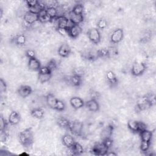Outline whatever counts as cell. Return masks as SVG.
Segmentation results:
<instances>
[{
  "mask_svg": "<svg viewBox=\"0 0 156 156\" xmlns=\"http://www.w3.org/2000/svg\"><path fill=\"white\" fill-rule=\"evenodd\" d=\"M18 137L20 142L23 146H30L34 141V135L32 129L28 128L23 130L19 133Z\"/></svg>",
  "mask_w": 156,
  "mask_h": 156,
  "instance_id": "1",
  "label": "cell"
},
{
  "mask_svg": "<svg viewBox=\"0 0 156 156\" xmlns=\"http://www.w3.org/2000/svg\"><path fill=\"white\" fill-rule=\"evenodd\" d=\"M146 65L143 62H136L132 64L131 68L132 74L135 76H139L143 74L146 71Z\"/></svg>",
  "mask_w": 156,
  "mask_h": 156,
  "instance_id": "2",
  "label": "cell"
},
{
  "mask_svg": "<svg viewBox=\"0 0 156 156\" xmlns=\"http://www.w3.org/2000/svg\"><path fill=\"white\" fill-rule=\"evenodd\" d=\"M68 129L71 133L76 136H80L82 134L83 129V124L81 122L78 121H70Z\"/></svg>",
  "mask_w": 156,
  "mask_h": 156,
  "instance_id": "3",
  "label": "cell"
},
{
  "mask_svg": "<svg viewBox=\"0 0 156 156\" xmlns=\"http://www.w3.org/2000/svg\"><path fill=\"white\" fill-rule=\"evenodd\" d=\"M89 40L94 44H98L101 41V33L97 28H91L87 32Z\"/></svg>",
  "mask_w": 156,
  "mask_h": 156,
  "instance_id": "4",
  "label": "cell"
},
{
  "mask_svg": "<svg viewBox=\"0 0 156 156\" xmlns=\"http://www.w3.org/2000/svg\"><path fill=\"white\" fill-rule=\"evenodd\" d=\"M108 148L106 147L102 142L94 144L91 150L93 153L96 155H106L108 152Z\"/></svg>",
  "mask_w": 156,
  "mask_h": 156,
  "instance_id": "5",
  "label": "cell"
},
{
  "mask_svg": "<svg viewBox=\"0 0 156 156\" xmlns=\"http://www.w3.org/2000/svg\"><path fill=\"white\" fill-rule=\"evenodd\" d=\"M124 37L123 30L121 28H118L113 31L110 35V41L113 43H119Z\"/></svg>",
  "mask_w": 156,
  "mask_h": 156,
  "instance_id": "6",
  "label": "cell"
},
{
  "mask_svg": "<svg viewBox=\"0 0 156 156\" xmlns=\"http://www.w3.org/2000/svg\"><path fill=\"white\" fill-rule=\"evenodd\" d=\"M23 18L24 22L30 26L38 21V15L28 11L24 14Z\"/></svg>",
  "mask_w": 156,
  "mask_h": 156,
  "instance_id": "7",
  "label": "cell"
},
{
  "mask_svg": "<svg viewBox=\"0 0 156 156\" xmlns=\"http://www.w3.org/2000/svg\"><path fill=\"white\" fill-rule=\"evenodd\" d=\"M71 50L70 46L66 43L62 44L58 49V54L62 57H68L71 53Z\"/></svg>",
  "mask_w": 156,
  "mask_h": 156,
  "instance_id": "8",
  "label": "cell"
},
{
  "mask_svg": "<svg viewBox=\"0 0 156 156\" xmlns=\"http://www.w3.org/2000/svg\"><path fill=\"white\" fill-rule=\"evenodd\" d=\"M68 35L73 38H77L82 32V28L78 24H74L71 28L67 30Z\"/></svg>",
  "mask_w": 156,
  "mask_h": 156,
  "instance_id": "9",
  "label": "cell"
},
{
  "mask_svg": "<svg viewBox=\"0 0 156 156\" xmlns=\"http://www.w3.org/2000/svg\"><path fill=\"white\" fill-rule=\"evenodd\" d=\"M32 91V88L30 86L26 85H21L18 89V94L21 98H26L29 96L31 94Z\"/></svg>",
  "mask_w": 156,
  "mask_h": 156,
  "instance_id": "10",
  "label": "cell"
},
{
  "mask_svg": "<svg viewBox=\"0 0 156 156\" xmlns=\"http://www.w3.org/2000/svg\"><path fill=\"white\" fill-rule=\"evenodd\" d=\"M70 104L74 109H79L84 105V102L82 99L78 96H74L70 99Z\"/></svg>",
  "mask_w": 156,
  "mask_h": 156,
  "instance_id": "11",
  "label": "cell"
},
{
  "mask_svg": "<svg viewBox=\"0 0 156 156\" xmlns=\"http://www.w3.org/2000/svg\"><path fill=\"white\" fill-rule=\"evenodd\" d=\"M27 65L29 69L32 71H38L40 68L41 66L40 61L36 57L29 58Z\"/></svg>",
  "mask_w": 156,
  "mask_h": 156,
  "instance_id": "12",
  "label": "cell"
},
{
  "mask_svg": "<svg viewBox=\"0 0 156 156\" xmlns=\"http://www.w3.org/2000/svg\"><path fill=\"white\" fill-rule=\"evenodd\" d=\"M21 120L20 116L18 112L16 111H12L10 112L9 116V119H8V122L13 126L18 124Z\"/></svg>",
  "mask_w": 156,
  "mask_h": 156,
  "instance_id": "13",
  "label": "cell"
},
{
  "mask_svg": "<svg viewBox=\"0 0 156 156\" xmlns=\"http://www.w3.org/2000/svg\"><path fill=\"white\" fill-rule=\"evenodd\" d=\"M85 105L88 108V109L91 112H96L98 111L99 109V103L96 99H91L89 101H87Z\"/></svg>",
  "mask_w": 156,
  "mask_h": 156,
  "instance_id": "14",
  "label": "cell"
},
{
  "mask_svg": "<svg viewBox=\"0 0 156 156\" xmlns=\"http://www.w3.org/2000/svg\"><path fill=\"white\" fill-rule=\"evenodd\" d=\"M62 142L63 144L68 148H70L75 143L74 139L69 134H65L62 138Z\"/></svg>",
  "mask_w": 156,
  "mask_h": 156,
  "instance_id": "15",
  "label": "cell"
},
{
  "mask_svg": "<svg viewBox=\"0 0 156 156\" xmlns=\"http://www.w3.org/2000/svg\"><path fill=\"white\" fill-rule=\"evenodd\" d=\"M69 149H70L71 152L73 155H80L83 152V146L80 143L77 142H75L74 144Z\"/></svg>",
  "mask_w": 156,
  "mask_h": 156,
  "instance_id": "16",
  "label": "cell"
},
{
  "mask_svg": "<svg viewBox=\"0 0 156 156\" xmlns=\"http://www.w3.org/2000/svg\"><path fill=\"white\" fill-rule=\"evenodd\" d=\"M106 78L111 86H115L118 83V79L115 74L112 71H108L106 73Z\"/></svg>",
  "mask_w": 156,
  "mask_h": 156,
  "instance_id": "17",
  "label": "cell"
},
{
  "mask_svg": "<svg viewBox=\"0 0 156 156\" xmlns=\"http://www.w3.org/2000/svg\"><path fill=\"white\" fill-rule=\"evenodd\" d=\"M140 135L141 141H147V142H151L153 136L152 132L151 130H149L147 129H146L140 132Z\"/></svg>",
  "mask_w": 156,
  "mask_h": 156,
  "instance_id": "18",
  "label": "cell"
},
{
  "mask_svg": "<svg viewBox=\"0 0 156 156\" xmlns=\"http://www.w3.org/2000/svg\"><path fill=\"white\" fill-rule=\"evenodd\" d=\"M69 19L74 24L79 25L80 23L83 22V15H76L73 13L72 12L69 13Z\"/></svg>",
  "mask_w": 156,
  "mask_h": 156,
  "instance_id": "19",
  "label": "cell"
},
{
  "mask_svg": "<svg viewBox=\"0 0 156 156\" xmlns=\"http://www.w3.org/2000/svg\"><path fill=\"white\" fill-rule=\"evenodd\" d=\"M57 101V99L52 93H49L46 97V102L47 105L51 108L54 109L55 104Z\"/></svg>",
  "mask_w": 156,
  "mask_h": 156,
  "instance_id": "20",
  "label": "cell"
},
{
  "mask_svg": "<svg viewBox=\"0 0 156 156\" xmlns=\"http://www.w3.org/2000/svg\"><path fill=\"white\" fill-rule=\"evenodd\" d=\"M113 130V127L112 125H108L107 126H106L101 132V137L103 139L107 138H110L111 137L112 135V132Z\"/></svg>",
  "mask_w": 156,
  "mask_h": 156,
  "instance_id": "21",
  "label": "cell"
},
{
  "mask_svg": "<svg viewBox=\"0 0 156 156\" xmlns=\"http://www.w3.org/2000/svg\"><path fill=\"white\" fill-rule=\"evenodd\" d=\"M69 82L75 87H79L82 83V77L73 74L71 76L69 77Z\"/></svg>",
  "mask_w": 156,
  "mask_h": 156,
  "instance_id": "22",
  "label": "cell"
},
{
  "mask_svg": "<svg viewBox=\"0 0 156 156\" xmlns=\"http://www.w3.org/2000/svg\"><path fill=\"white\" fill-rule=\"evenodd\" d=\"M30 114L34 118L37 119H41L44 116V112L41 108H35L32 110Z\"/></svg>",
  "mask_w": 156,
  "mask_h": 156,
  "instance_id": "23",
  "label": "cell"
},
{
  "mask_svg": "<svg viewBox=\"0 0 156 156\" xmlns=\"http://www.w3.org/2000/svg\"><path fill=\"white\" fill-rule=\"evenodd\" d=\"M128 128L133 132H138V121L130 119L127 122Z\"/></svg>",
  "mask_w": 156,
  "mask_h": 156,
  "instance_id": "24",
  "label": "cell"
},
{
  "mask_svg": "<svg viewBox=\"0 0 156 156\" xmlns=\"http://www.w3.org/2000/svg\"><path fill=\"white\" fill-rule=\"evenodd\" d=\"M57 123L62 128H68L70 121L65 117H59L57 120Z\"/></svg>",
  "mask_w": 156,
  "mask_h": 156,
  "instance_id": "25",
  "label": "cell"
},
{
  "mask_svg": "<svg viewBox=\"0 0 156 156\" xmlns=\"http://www.w3.org/2000/svg\"><path fill=\"white\" fill-rule=\"evenodd\" d=\"M84 10V7L82 4L77 3L75 4L72 9V12L76 15H83Z\"/></svg>",
  "mask_w": 156,
  "mask_h": 156,
  "instance_id": "26",
  "label": "cell"
},
{
  "mask_svg": "<svg viewBox=\"0 0 156 156\" xmlns=\"http://www.w3.org/2000/svg\"><path fill=\"white\" fill-rule=\"evenodd\" d=\"M14 41L18 45H24L26 42V37L24 34L17 35L14 38Z\"/></svg>",
  "mask_w": 156,
  "mask_h": 156,
  "instance_id": "27",
  "label": "cell"
},
{
  "mask_svg": "<svg viewBox=\"0 0 156 156\" xmlns=\"http://www.w3.org/2000/svg\"><path fill=\"white\" fill-rule=\"evenodd\" d=\"M46 11H47L48 15L51 18L52 20H53L58 16L57 8L48 7V8H46Z\"/></svg>",
  "mask_w": 156,
  "mask_h": 156,
  "instance_id": "28",
  "label": "cell"
},
{
  "mask_svg": "<svg viewBox=\"0 0 156 156\" xmlns=\"http://www.w3.org/2000/svg\"><path fill=\"white\" fill-rule=\"evenodd\" d=\"M98 57L99 58H107L108 57V52L107 48H102L97 51Z\"/></svg>",
  "mask_w": 156,
  "mask_h": 156,
  "instance_id": "29",
  "label": "cell"
},
{
  "mask_svg": "<svg viewBox=\"0 0 156 156\" xmlns=\"http://www.w3.org/2000/svg\"><path fill=\"white\" fill-rule=\"evenodd\" d=\"M51 78V74H38V80L41 83H45L50 80Z\"/></svg>",
  "mask_w": 156,
  "mask_h": 156,
  "instance_id": "30",
  "label": "cell"
},
{
  "mask_svg": "<svg viewBox=\"0 0 156 156\" xmlns=\"http://www.w3.org/2000/svg\"><path fill=\"white\" fill-rule=\"evenodd\" d=\"M65 103L62 101L57 99V102L55 104L54 109L57 110V111L62 112V111H63L65 110Z\"/></svg>",
  "mask_w": 156,
  "mask_h": 156,
  "instance_id": "31",
  "label": "cell"
},
{
  "mask_svg": "<svg viewBox=\"0 0 156 156\" xmlns=\"http://www.w3.org/2000/svg\"><path fill=\"white\" fill-rule=\"evenodd\" d=\"M150 143L151 142H147V141H141L140 146V150L143 152H147L150 147Z\"/></svg>",
  "mask_w": 156,
  "mask_h": 156,
  "instance_id": "32",
  "label": "cell"
},
{
  "mask_svg": "<svg viewBox=\"0 0 156 156\" xmlns=\"http://www.w3.org/2000/svg\"><path fill=\"white\" fill-rule=\"evenodd\" d=\"M49 68V69L51 71V72L54 70H55L57 67V62L56 61L54 60V59H51L50 60L48 63H47V65H46Z\"/></svg>",
  "mask_w": 156,
  "mask_h": 156,
  "instance_id": "33",
  "label": "cell"
},
{
  "mask_svg": "<svg viewBox=\"0 0 156 156\" xmlns=\"http://www.w3.org/2000/svg\"><path fill=\"white\" fill-rule=\"evenodd\" d=\"M1 133H5L6 131V129L7 127V122L6 121V120L2 117H1Z\"/></svg>",
  "mask_w": 156,
  "mask_h": 156,
  "instance_id": "34",
  "label": "cell"
},
{
  "mask_svg": "<svg viewBox=\"0 0 156 156\" xmlns=\"http://www.w3.org/2000/svg\"><path fill=\"white\" fill-rule=\"evenodd\" d=\"M38 74H51V71L47 66H41L38 69Z\"/></svg>",
  "mask_w": 156,
  "mask_h": 156,
  "instance_id": "35",
  "label": "cell"
},
{
  "mask_svg": "<svg viewBox=\"0 0 156 156\" xmlns=\"http://www.w3.org/2000/svg\"><path fill=\"white\" fill-rule=\"evenodd\" d=\"M97 26L98 27V28L101 29H105L107 26V21L104 19V18H102V19H100L98 23H97Z\"/></svg>",
  "mask_w": 156,
  "mask_h": 156,
  "instance_id": "36",
  "label": "cell"
},
{
  "mask_svg": "<svg viewBox=\"0 0 156 156\" xmlns=\"http://www.w3.org/2000/svg\"><path fill=\"white\" fill-rule=\"evenodd\" d=\"M102 143L104 144V145L107 147L108 149L112 146L113 144V140L111 139V137L107 138L102 140Z\"/></svg>",
  "mask_w": 156,
  "mask_h": 156,
  "instance_id": "37",
  "label": "cell"
},
{
  "mask_svg": "<svg viewBox=\"0 0 156 156\" xmlns=\"http://www.w3.org/2000/svg\"><path fill=\"white\" fill-rule=\"evenodd\" d=\"M107 49H108V57H109L117 54L118 51L116 48H115L113 46H111V47L108 48Z\"/></svg>",
  "mask_w": 156,
  "mask_h": 156,
  "instance_id": "38",
  "label": "cell"
},
{
  "mask_svg": "<svg viewBox=\"0 0 156 156\" xmlns=\"http://www.w3.org/2000/svg\"><path fill=\"white\" fill-rule=\"evenodd\" d=\"M26 55L29 58L35 57V52L33 49H27L26 52Z\"/></svg>",
  "mask_w": 156,
  "mask_h": 156,
  "instance_id": "39",
  "label": "cell"
},
{
  "mask_svg": "<svg viewBox=\"0 0 156 156\" xmlns=\"http://www.w3.org/2000/svg\"><path fill=\"white\" fill-rule=\"evenodd\" d=\"M26 3L27 4V5L28 6L29 8L30 7H33L36 6L38 3V1H36V0H32V1H26Z\"/></svg>",
  "mask_w": 156,
  "mask_h": 156,
  "instance_id": "40",
  "label": "cell"
},
{
  "mask_svg": "<svg viewBox=\"0 0 156 156\" xmlns=\"http://www.w3.org/2000/svg\"><path fill=\"white\" fill-rule=\"evenodd\" d=\"M40 10H41V9L40 8V7L38 6V4L35 7L29 8V12H32L34 13H36V14H38L39 12H40Z\"/></svg>",
  "mask_w": 156,
  "mask_h": 156,
  "instance_id": "41",
  "label": "cell"
},
{
  "mask_svg": "<svg viewBox=\"0 0 156 156\" xmlns=\"http://www.w3.org/2000/svg\"><path fill=\"white\" fill-rule=\"evenodd\" d=\"M6 90H7V85H6L5 82L2 79H1V80H0V91L1 93H3V92L5 91Z\"/></svg>",
  "mask_w": 156,
  "mask_h": 156,
  "instance_id": "42",
  "label": "cell"
},
{
  "mask_svg": "<svg viewBox=\"0 0 156 156\" xmlns=\"http://www.w3.org/2000/svg\"><path fill=\"white\" fill-rule=\"evenodd\" d=\"M147 129V126L143 122L138 121V132Z\"/></svg>",
  "mask_w": 156,
  "mask_h": 156,
  "instance_id": "43",
  "label": "cell"
},
{
  "mask_svg": "<svg viewBox=\"0 0 156 156\" xmlns=\"http://www.w3.org/2000/svg\"><path fill=\"white\" fill-rule=\"evenodd\" d=\"M74 74H76L77 76H79L80 77H82L83 74H84V71L81 68H76L75 70H74Z\"/></svg>",
  "mask_w": 156,
  "mask_h": 156,
  "instance_id": "44",
  "label": "cell"
},
{
  "mask_svg": "<svg viewBox=\"0 0 156 156\" xmlns=\"http://www.w3.org/2000/svg\"><path fill=\"white\" fill-rule=\"evenodd\" d=\"M106 155H116V154H115L114 152H110V153L107 152Z\"/></svg>",
  "mask_w": 156,
  "mask_h": 156,
  "instance_id": "45",
  "label": "cell"
}]
</instances>
